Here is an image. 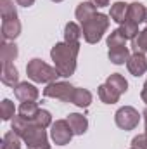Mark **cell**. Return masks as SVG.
<instances>
[{
    "instance_id": "obj_34",
    "label": "cell",
    "mask_w": 147,
    "mask_h": 149,
    "mask_svg": "<svg viewBox=\"0 0 147 149\" xmlns=\"http://www.w3.org/2000/svg\"><path fill=\"white\" fill-rule=\"evenodd\" d=\"M146 23H147V14H146Z\"/></svg>"
},
{
    "instance_id": "obj_16",
    "label": "cell",
    "mask_w": 147,
    "mask_h": 149,
    "mask_svg": "<svg viewBox=\"0 0 147 149\" xmlns=\"http://www.w3.org/2000/svg\"><path fill=\"white\" fill-rule=\"evenodd\" d=\"M128 5H130V3L116 2V3L111 7V19L116 21L118 24H123V23L128 19Z\"/></svg>"
},
{
    "instance_id": "obj_25",
    "label": "cell",
    "mask_w": 147,
    "mask_h": 149,
    "mask_svg": "<svg viewBox=\"0 0 147 149\" xmlns=\"http://www.w3.org/2000/svg\"><path fill=\"white\" fill-rule=\"evenodd\" d=\"M37 125H40L42 128H47L49 125H52V116H50V113L45 111V109H40L37 113V116L35 118H31Z\"/></svg>"
},
{
    "instance_id": "obj_18",
    "label": "cell",
    "mask_w": 147,
    "mask_h": 149,
    "mask_svg": "<svg viewBox=\"0 0 147 149\" xmlns=\"http://www.w3.org/2000/svg\"><path fill=\"white\" fill-rule=\"evenodd\" d=\"M16 57H17V45H16V43L3 42V43H2V50H0V59H2V64L12 63Z\"/></svg>"
},
{
    "instance_id": "obj_24",
    "label": "cell",
    "mask_w": 147,
    "mask_h": 149,
    "mask_svg": "<svg viewBox=\"0 0 147 149\" xmlns=\"http://www.w3.org/2000/svg\"><path fill=\"white\" fill-rule=\"evenodd\" d=\"M38 111H40V108L37 106V102H21V106H19V116L28 118V120L35 118Z\"/></svg>"
},
{
    "instance_id": "obj_5",
    "label": "cell",
    "mask_w": 147,
    "mask_h": 149,
    "mask_svg": "<svg viewBox=\"0 0 147 149\" xmlns=\"http://www.w3.org/2000/svg\"><path fill=\"white\" fill-rule=\"evenodd\" d=\"M26 74L37 83H52L57 80V76H61L57 68L49 66L42 59H31L26 66Z\"/></svg>"
},
{
    "instance_id": "obj_12",
    "label": "cell",
    "mask_w": 147,
    "mask_h": 149,
    "mask_svg": "<svg viewBox=\"0 0 147 149\" xmlns=\"http://www.w3.org/2000/svg\"><path fill=\"white\" fill-rule=\"evenodd\" d=\"M146 14H147L146 7L142 3H139V2H133V3L128 5V19L126 21H132L135 24H140V23L146 21Z\"/></svg>"
},
{
    "instance_id": "obj_32",
    "label": "cell",
    "mask_w": 147,
    "mask_h": 149,
    "mask_svg": "<svg viewBox=\"0 0 147 149\" xmlns=\"http://www.w3.org/2000/svg\"><path fill=\"white\" fill-rule=\"evenodd\" d=\"M144 121H146V132H147V108H146V111H144Z\"/></svg>"
},
{
    "instance_id": "obj_17",
    "label": "cell",
    "mask_w": 147,
    "mask_h": 149,
    "mask_svg": "<svg viewBox=\"0 0 147 149\" xmlns=\"http://www.w3.org/2000/svg\"><path fill=\"white\" fill-rule=\"evenodd\" d=\"M97 12V7L92 3V2H81L78 7H76V19L80 21V23H83V21H87L88 17H92L94 14Z\"/></svg>"
},
{
    "instance_id": "obj_4",
    "label": "cell",
    "mask_w": 147,
    "mask_h": 149,
    "mask_svg": "<svg viewBox=\"0 0 147 149\" xmlns=\"http://www.w3.org/2000/svg\"><path fill=\"white\" fill-rule=\"evenodd\" d=\"M107 28H109V17L99 12H95L92 17L81 23V33L87 43H97Z\"/></svg>"
},
{
    "instance_id": "obj_15",
    "label": "cell",
    "mask_w": 147,
    "mask_h": 149,
    "mask_svg": "<svg viewBox=\"0 0 147 149\" xmlns=\"http://www.w3.org/2000/svg\"><path fill=\"white\" fill-rule=\"evenodd\" d=\"M119 97H121V94L118 90H114L112 87H109L107 83H102L99 87V99L104 104H114V102L119 101Z\"/></svg>"
},
{
    "instance_id": "obj_33",
    "label": "cell",
    "mask_w": 147,
    "mask_h": 149,
    "mask_svg": "<svg viewBox=\"0 0 147 149\" xmlns=\"http://www.w3.org/2000/svg\"><path fill=\"white\" fill-rule=\"evenodd\" d=\"M52 2H62V0H52Z\"/></svg>"
},
{
    "instance_id": "obj_11",
    "label": "cell",
    "mask_w": 147,
    "mask_h": 149,
    "mask_svg": "<svg viewBox=\"0 0 147 149\" xmlns=\"http://www.w3.org/2000/svg\"><path fill=\"white\" fill-rule=\"evenodd\" d=\"M2 83L7 85V87H16L17 85V80H19V74H17V70L14 68L12 63H7V64H2Z\"/></svg>"
},
{
    "instance_id": "obj_19",
    "label": "cell",
    "mask_w": 147,
    "mask_h": 149,
    "mask_svg": "<svg viewBox=\"0 0 147 149\" xmlns=\"http://www.w3.org/2000/svg\"><path fill=\"white\" fill-rule=\"evenodd\" d=\"M81 28L76 24V23H68L66 28H64V42L68 43H80V38H81Z\"/></svg>"
},
{
    "instance_id": "obj_7",
    "label": "cell",
    "mask_w": 147,
    "mask_h": 149,
    "mask_svg": "<svg viewBox=\"0 0 147 149\" xmlns=\"http://www.w3.org/2000/svg\"><path fill=\"white\" fill-rule=\"evenodd\" d=\"M114 121H116V125H118L119 128H123V130H133V128L139 125V121H140V114H139V111H137L135 108L125 106V108H119V109L116 111Z\"/></svg>"
},
{
    "instance_id": "obj_9",
    "label": "cell",
    "mask_w": 147,
    "mask_h": 149,
    "mask_svg": "<svg viewBox=\"0 0 147 149\" xmlns=\"http://www.w3.org/2000/svg\"><path fill=\"white\" fill-rule=\"evenodd\" d=\"M14 95L21 102H35L38 99V88L28 81H21L14 87Z\"/></svg>"
},
{
    "instance_id": "obj_31",
    "label": "cell",
    "mask_w": 147,
    "mask_h": 149,
    "mask_svg": "<svg viewBox=\"0 0 147 149\" xmlns=\"http://www.w3.org/2000/svg\"><path fill=\"white\" fill-rule=\"evenodd\" d=\"M140 97H142V101L147 104V81L144 83V88H142V92H140Z\"/></svg>"
},
{
    "instance_id": "obj_10",
    "label": "cell",
    "mask_w": 147,
    "mask_h": 149,
    "mask_svg": "<svg viewBox=\"0 0 147 149\" xmlns=\"http://www.w3.org/2000/svg\"><path fill=\"white\" fill-rule=\"evenodd\" d=\"M126 66H128V71L133 74V76H140V74H144L147 71V59H146V56H144L142 52H133V54L130 56V59H128Z\"/></svg>"
},
{
    "instance_id": "obj_29",
    "label": "cell",
    "mask_w": 147,
    "mask_h": 149,
    "mask_svg": "<svg viewBox=\"0 0 147 149\" xmlns=\"http://www.w3.org/2000/svg\"><path fill=\"white\" fill-rule=\"evenodd\" d=\"M90 2H92L95 7H107L111 0H90Z\"/></svg>"
},
{
    "instance_id": "obj_30",
    "label": "cell",
    "mask_w": 147,
    "mask_h": 149,
    "mask_svg": "<svg viewBox=\"0 0 147 149\" xmlns=\"http://www.w3.org/2000/svg\"><path fill=\"white\" fill-rule=\"evenodd\" d=\"M19 5H23V7H30V5H33L35 3V0H16Z\"/></svg>"
},
{
    "instance_id": "obj_1",
    "label": "cell",
    "mask_w": 147,
    "mask_h": 149,
    "mask_svg": "<svg viewBox=\"0 0 147 149\" xmlns=\"http://www.w3.org/2000/svg\"><path fill=\"white\" fill-rule=\"evenodd\" d=\"M12 130L26 142L28 149H50L45 128L37 125L33 120L23 118V116H14Z\"/></svg>"
},
{
    "instance_id": "obj_14",
    "label": "cell",
    "mask_w": 147,
    "mask_h": 149,
    "mask_svg": "<svg viewBox=\"0 0 147 149\" xmlns=\"http://www.w3.org/2000/svg\"><path fill=\"white\" fill-rule=\"evenodd\" d=\"M128 59H130V50H128L126 43L109 49V61L111 63H114V64H125V63H128Z\"/></svg>"
},
{
    "instance_id": "obj_3",
    "label": "cell",
    "mask_w": 147,
    "mask_h": 149,
    "mask_svg": "<svg viewBox=\"0 0 147 149\" xmlns=\"http://www.w3.org/2000/svg\"><path fill=\"white\" fill-rule=\"evenodd\" d=\"M0 10H2V37H3V42L14 40L21 33V23L17 19V12H16L12 0H0Z\"/></svg>"
},
{
    "instance_id": "obj_13",
    "label": "cell",
    "mask_w": 147,
    "mask_h": 149,
    "mask_svg": "<svg viewBox=\"0 0 147 149\" xmlns=\"http://www.w3.org/2000/svg\"><path fill=\"white\" fill-rule=\"evenodd\" d=\"M68 123L71 125L74 135H83V134L87 132V128H88L87 118H85L83 114H78V113H71V114L68 116Z\"/></svg>"
},
{
    "instance_id": "obj_8",
    "label": "cell",
    "mask_w": 147,
    "mask_h": 149,
    "mask_svg": "<svg viewBox=\"0 0 147 149\" xmlns=\"http://www.w3.org/2000/svg\"><path fill=\"white\" fill-rule=\"evenodd\" d=\"M74 132L71 125L68 123V120H57L55 123H52V130H50V137L55 144L59 146H66L71 139H73Z\"/></svg>"
},
{
    "instance_id": "obj_2",
    "label": "cell",
    "mask_w": 147,
    "mask_h": 149,
    "mask_svg": "<svg viewBox=\"0 0 147 149\" xmlns=\"http://www.w3.org/2000/svg\"><path fill=\"white\" fill-rule=\"evenodd\" d=\"M80 52V43H68V42H59L52 47L50 56L52 61L57 68L61 76L68 78L76 70V57Z\"/></svg>"
},
{
    "instance_id": "obj_35",
    "label": "cell",
    "mask_w": 147,
    "mask_h": 149,
    "mask_svg": "<svg viewBox=\"0 0 147 149\" xmlns=\"http://www.w3.org/2000/svg\"><path fill=\"white\" fill-rule=\"evenodd\" d=\"M130 149H137V148H130Z\"/></svg>"
},
{
    "instance_id": "obj_23",
    "label": "cell",
    "mask_w": 147,
    "mask_h": 149,
    "mask_svg": "<svg viewBox=\"0 0 147 149\" xmlns=\"http://www.w3.org/2000/svg\"><path fill=\"white\" fill-rule=\"evenodd\" d=\"M132 47L135 52H147V28L139 31V35L132 40Z\"/></svg>"
},
{
    "instance_id": "obj_6",
    "label": "cell",
    "mask_w": 147,
    "mask_h": 149,
    "mask_svg": "<svg viewBox=\"0 0 147 149\" xmlns=\"http://www.w3.org/2000/svg\"><path fill=\"white\" fill-rule=\"evenodd\" d=\"M74 94H76V87H73L68 81H52L43 88L45 97L59 99V101H64V102H73Z\"/></svg>"
},
{
    "instance_id": "obj_22",
    "label": "cell",
    "mask_w": 147,
    "mask_h": 149,
    "mask_svg": "<svg viewBox=\"0 0 147 149\" xmlns=\"http://www.w3.org/2000/svg\"><path fill=\"white\" fill-rule=\"evenodd\" d=\"M90 102H92V94H90V90H87V88H76L73 104L80 106V108H88Z\"/></svg>"
},
{
    "instance_id": "obj_27",
    "label": "cell",
    "mask_w": 147,
    "mask_h": 149,
    "mask_svg": "<svg viewBox=\"0 0 147 149\" xmlns=\"http://www.w3.org/2000/svg\"><path fill=\"white\" fill-rule=\"evenodd\" d=\"M14 104L9 101V99H3L2 101V104H0V114H2V120H10L12 116H14Z\"/></svg>"
},
{
    "instance_id": "obj_26",
    "label": "cell",
    "mask_w": 147,
    "mask_h": 149,
    "mask_svg": "<svg viewBox=\"0 0 147 149\" xmlns=\"http://www.w3.org/2000/svg\"><path fill=\"white\" fill-rule=\"evenodd\" d=\"M125 43H126V38L123 37V33L119 31V28L114 30V31H111L109 38H107V47H109V49L118 47V45H125Z\"/></svg>"
},
{
    "instance_id": "obj_28",
    "label": "cell",
    "mask_w": 147,
    "mask_h": 149,
    "mask_svg": "<svg viewBox=\"0 0 147 149\" xmlns=\"http://www.w3.org/2000/svg\"><path fill=\"white\" fill-rule=\"evenodd\" d=\"M132 148H137V149H147V132L133 137L132 141Z\"/></svg>"
},
{
    "instance_id": "obj_21",
    "label": "cell",
    "mask_w": 147,
    "mask_h": 149,
    "mask_svg": "<svg viewBox=\"0 0 147 149\" xmlns=\"http://www.w3.org/2000/svg\"><path fill=\"white\" fill-rule=\"evenodd\" d=\"M0 149H21L19 135H17L14 130L7 132V134L2 137V146H0Z\"/></svg>"
},
{
    "instance_id": "obj_20",
    "label": "cell",
    "mask_w": 147,
    "mask_h": 149,
    "mask_svg": "<svg viewBox=\"0 0 147 149\" xmlns=\"http://www.w3.org/2000/svg\"><path fill=\"white\" fill-rule=\"evenodd\" d=\"M106 83L109 85V87H112L114 90H118L119 94H125L126 90H128V81L125 80V76H121L119 73H112L106 80Z\"/></svg>"
}]
</instances>
